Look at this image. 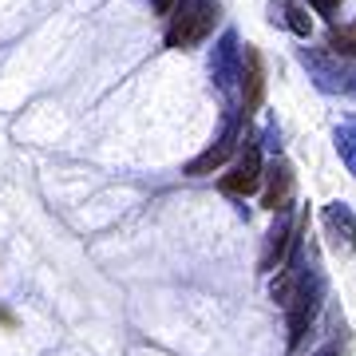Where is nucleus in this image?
Instances as JSON below:
<instances>
[{
	"label": "nucleus",
	"instance_id": "f257e3e1",
	"mask_svg": "<svg viewBox=\"0 0 356 356\" xmlns=\"http://www.w3.org/2000/svg\"><path fill=\"white\" fill-rule=\"evenodd\" d=\"M218 16H222L218 0H182L170 13V24H166V48H175V51L198 48L218 28Z\"/></svg>",
	"mask_w": 356,
	"mask_h": 356
},
{
	"label": "nucleus",
	"instance_id": "f03ea898",
	"mask_svg": "<svg viewBox=\"0 0 356 356\" xmlns=\"http://www.w3.org/2000/svg\"><path fill=\"white\" fill-rule=\"evenodd\" d=\"M321 297H325V277L317 273V266H309L305 277H301V285H297V293H293L289 305H285V321H289V348H297V344L305 341L309 325H313V317H317V309H321Z\"/></svg>",
	"mask_w": 356,
	"mask_h": 356
},
{
	"label": "nucleus",
	"instance_id": "7ed1b4c3",
	"mask_svg": "<svg viewBox=\"0 0 356 356\" xmlns=\"http://www.w3.org/2000/svg\"><path fill=\"white\" fill-rule=\"evenodd\" d=\"M305 226H309V210H297V214H293L289 206L277 210V222L266 234V250H261V273H277L285 266V257L293 254V245L301 242Z\"/></svg>",
	"mask_w": 356,
	"mask_h": 356
},
{
	"label": "nucleus",
	"instance_id": "20e7f679",
	"mask_svg": "<svg viewBox=\"0 0 356 356\" xmlns=\"http://www.w3.org/2000/svg\"><path fill=\"white\" fill-rule=\"evenodd\" d=\"M261 178H266V166H261V151H257L254 143L242 151V159L229 166V175H222V191L234 194V198H250V194H257V186H261Z\"/></svg>",
	"mask_w": 356,
	"mask_h": 356
},
{
	"label": "nucleus",
	"instance_id": "39448f33",
	"mask_svg": "<svg viewBox=\"0 0 356 356\" xmlns=\"http://www.w3.org/2000/svg\"><path fill=\"white\" fill-rule=\"evenodd\" d=\"M266 99V64H261V51L254 44H245V56H242V115H250L261 107Z\"/></svg>",
	"mask_w": 356,
	"mask_h": 356
},
{
	"label": "nucleus",
	"instance_id": "423d86ee",
	"mask_svg": "<svg viewBox=\"0 0 356 356\" xmlns=\"http://www.w3.org/2000/svg\"><path fill=\"white\" fill-rule=\"evenodd\" d=\"M325 229H329L332 250H337V254H353V245H356V214L348 210V206L332 202L329 210H325Z\"/></svg>",
	"mask_w": 356,
	"mask_h": 356
},
{
	"label": "nucleus",
	"instance_id": "0eeeda50",
	"mask_svg": "<svg viewBox=\"0 0 356 356\" xmlns=\"http://www.w3.org/2000/svg\"><path fill=\"white\" fill-rule=\"evenodd\" d=\"M293 182H297V178H293V166L285 163V159L273 163V170H269V186H266V194H261V206L273 210V214L285 210V206H289V194H293Z\"/></svg>",
	"mask_w": 356,
	"mask_h": 356
},
{
	"label": "nucleus",
	"instance_id": "6e6552de",
	"mask_svg": "<svg viewBox=\"0 0 356 356\" xmlns=\"http://www.w3.org/2000/svg\"><path fill=\"white\" fill-rule=\"evenodd\" d=\"M234 154V131H226L222 139L214 143V147H206L194 163H186V175L191 178H206V175H214L218 166H226V159Z\"/></svg>",
	"mask_w": 356,
	"mask_h": 356
},
{
	"label": "nucleus",
	"instance_id": "1a4fd4ad",
	"mask_svg": "<svg viewBox=\"0 0 356 356\" xmlns=\"http://www.w3.org/2000/svg\"><path fill=\"white\" fill-rule=\"evenodd\" d=\"M329 48L341 56H356V24H341L329 32Z\"/></svg>",
	"mask_w": 356,
	"mask_h": 356
},
{
	"label": "nucleus",
	"instance_id": "9d476101",
	"mask_svg": "<svg viewBox=\"0 0 356 356\" xmlns=\"http://www.w3.org/2000/svg\"><path fill=\"white\" fill-rule=\"evenodd\" d=\"M273 13H281V16H285V24H289L293 32H297V36H309V24H305V20H297L301 13H297L293 4H273Z\"/></svg>",
	"mask_w": 356,
	"mask_h": 356
},
{
	"label": "nucleus",
	"instance_id": "9b49d317",
	"mask_svg": "<svg viewBox=\"0 0 356 356\" xmlns=\"http://www.w3.org/2000/svg\"><path fill=\"white\" fill-rule=\"evenodd\" d=\"M313 8L317 13H332V8H341V0H313Z\"/></svg>",
	"mask_w": 356,
	"mask_h": 356
},
{
	"label": "nucleus",
	"instance_id": "f8f14e48",
	"mask_svg": "<svg viewBox=\"0 0 356 356\" xmlns=\"http://www.w3.org/2000/svg\"><path fill=\"white\" fill-rule=\"evenodd\" d=\"M317 356H337V348H332V344H329V348H321Z\"/></svg>",
	"mask_w": 356,
	"mask_h": 356
}]
</instances>
